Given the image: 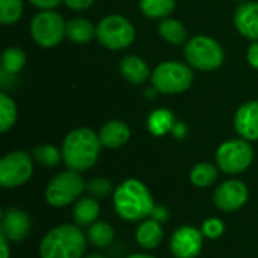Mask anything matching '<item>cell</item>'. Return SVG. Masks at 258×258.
Wrapping results in <instances>:
<instances>
[{
	"label": "cell",
	"mask_w": 258,
	"mask_h": 258,
	"mask_svg": "<svg viewBox=\"0 0 258 258\" xmlns=\"http://www.w3.org/2000/svg\"><path fill=\"white\" fill-rule=\"evenodd\" d=\"M100 136L88 128L80 127L70 132L62 144V157L68 169L83 172L92 168L100 156Z\"/></svg>",
	"instance_id": "obj_1"
},
{
	"label": "cell",
	"mask_w": 258,
	"mask_h": 258,
	"mask_svg": "<svg viewBox=\"0 0 258 258\" xmlns=\"http://www.w3.org/2000/svg\"><path fill=\"white\" fill-rule=\"evenodd\" d=\"M113 206L119 218L132 222L151 216L156 207L148 187L139 180H125L121 183L115 190Z\"/></svg>",
	"instance_id": "obj_2"
},
{
	"label": "cell",
	"mask_w": 258,
	"mask_h": 258,
	"mask_svg": "<svg viewBox=\"0 0 258 258\" xmlns=\"http://www.w3.org/2000/svg\"><path fill=\"white\" fill-rule=\"evenodd\" d=\"M86 249V240L76 225H59L48 231L41 245V258H82Z\"/></svg>",
	"instance_id": "obj_3"
},
{
	"label": "cell",
	"mask_w": 258,
	"mask_h": 258,
	"mask_svg": "<svg viewBox=\"0 0 258 258\" xmlns=\"http://www.w3.org/2000/svg\"><path fill=\"white\" fill-rule=\"evenodd\" d=\"M190 65L177 60H165L151 71V85L157 92L175 95L187 91L194 83Z\"/></svg>",
	"instance_id": "obj_4"
},
{
	"label": "cell",
	"mask_w": 258,
	"mask_h": 258,
	"mask_svg": "<svg viewBox=\"0 0 258 258\" xmlns=\"http://www.w3.org/2000/svg\"><path fill=\"white\" fill-rule=\"evenodd\" d=\"M184 57L190 67L200 71H215L224 63V48L212 36L197 35L184 45Z\"/></svg>",
	"instance_id": "obj_5"
},
{
	"label": "cell",
	"mask_w": 258,
	"mask_h": 258,
	"mask_svg": "<svg viewBox=\"0 0 258 258\" xmlns=\"http://www.w3.org/2000/svg\"><path fill=\"white\" fill-rule=\"evenodd\" d=\"M95 36L103 47L112 51H118L133 44L136 38V30L128 18L112 14L98 21Z\"/></svg>",
	"instance_id": "obj_6"
},
{
	"label": "cell",
	"mask_w": 258,
	"mask_h": 258,
	"mask_svg": "<svg viewBox=\"0 0 258 258\" xmlns=\"http://www.w3.org/2000/svg\"><path fill=\"white\" fill-rule=\"evenodd\" d=\"M30 36L42 48H53L67 38V21L53 11H41L30 21Z\"/></svg>",
	"instance_id": "obj_7"
},
{
	"label": "cell",
	"mask_w": 258,
	"mask_h": 258,
	"mask_svg": "<svg viewBox=\"0 0 258 258\" xmlns=\"http://www.w3.org/2000/svg\"><path fill=\"white\" fill-rule=\"evenodd\" d=\"M85 189L86 184L80 172L73 169L62 171L48 183L45 189V200L53 207H65L76 201Z\"/></svg>",
	"instance_id": "obj_8"
},
{
	"label": "cell",
	"mask_w": 258,
	"mask_h": 258,
	"mask_svg": "<svg viewBox=\"0 0 258 258\" xmlns=\"http://www.w3.org/2000/svg\"><path fill=\"white\" fill-rule=\"evenodd\" d=\"M254 160V150L249 141L230 139L224 142L216 151V162L219 169L225 174H240L246 171Z\"/></svg>",
	"instance_id": "obj_9"
},
{
	"label": "cell",
	"mask_w": 258,
	"mask_h": 258,
	"mask_svg": "<svg viewBox=\"0 0 258 258\" xmlns=\"http://www.w3.org/2000/svg\"><path fill=\"white\" fill-rule=\"evenodd\" d=\"M33 172L32 157L24 151H12L0 160V184L12 189L24 184Z\"/></svg>",
	"instance_id": "obj_10"
},
{
	"label": "cell",
	"mask_w": 258,
	"mask_h": 258,
	"mask_svg": "<svg viewBox=\"0 0 258 258\" xmlns=\"http://www.w3.org/2000/svg\"><path fill=\"white\" fill-rule=\"evenodd\" d=\"M203 231L194 227H181L171 237V252L175 258H195L203 248Z\"/></svg>",
	"instance_id": "obj_11"
},
{
	"label": "cell",
	"mask_w": 258,
	"mask_h": 258,
	"mask_svg": "<svg viewBox=\"0 0 258 258\" xmlns=\"http://www.w3.org/2000/svg\"><path fill=\"white\" fill-rule=\"evenodd\" d=\"M248 201V189L239 180L222 183L215 192V204L222 212H236Z\"/></svg>",
	"instance_id": "obj_12"
},
{
	"label": "cell",
	"mask_w": 258,
	"mask_h": 258,
	"mask_svg": "<svg viewBox=\"0 0 258 258\" xmlns=\"http://www.w3.org/2000/svg\"><path fill=\"white\" fill-rule=\"evenodd\" d=\"M234 128L245 141H258V100L242 104L234 115Z\"/></svg>",
	"instance_id": "obj_13"
},
{
	"label": "cell",
	"mask_w": 258,
	"mask_h": 258,
	"mask_svg": "<svg viewBox=\"0 0 258 258\" xmlns=\"http://www.w3.org/2000/svg\"><path fill=\"white\" fill-rule=\"evenodd\" d=\"M234 26L246 39L258 41V2L240 3L234 12Z\"/></svg>",
	"instance_id": "obj_14"
},
{
	"label": "cell",
	"mask_w": 258,
	"mask_h": 258,
	"mask_svg": "<svg viewBox=\"0 0 258 258\" xmlns=\"http://www.w3.org/2000/svg\"><path fill=\"white\" fill-rule=\"evenodd\" d=\"M2 234L6 236L11 242L23 240L30 230V219L29 216L20 209H9L2 216Z\"/></svg>",
	"instance_id": "obj_15"
},
{
	"label": "cell",
	"mask_w": 258,
	"mask_h": 258,
	"mask_svg": "<svg viewBox=\"0 0 258 258\" xmlns=\"http://www.w3.org/2000/svg\"><path fill=\"white\" fill-rule=\"evenodd\" d=\"M119 73L121 76L133 85H142L147 82L148 77H151V71L147 65V62L135 54L124 56L119 62Z\"/></svg>",
	"instance_id": "obj_16"
},
{
	"label": "cell",
	"mask_w": 258,
	"mask_h": 258,
	"mask_svg": "<svg viewBox=\"0 0 258 258\" xmlns=\"http://www.w3.org/2000/svg\"><path fill=\"white\" fill-rule=\"evenodd\" d=\"M98 136H100V142L103 147L113 150V148H119L128 142L130 128L125 122L118 121V119H112V121H107L101 127Z\"/></svg>",
	"instance_id": "obj_17"
},
{
	"label": "cell",
	"mask_w": 258,
	"mask_h": 258,
	"mask_svg": "<svg viewBox=\"0 0 258 258\" xmlns=\"http://www.w3.org/2000/svg\"><path fill=\"white\" fill-rule=\"evenodd\" d=\"M97 35V26L83 17H76L67 21V38L76 44H86Z\"/></svg>",
	"instance_id": "obj_18"
},
{
	"label": "cell",
	"mask_w": 258,
	"mask_h": 258,
	"mask_svg": "<svg viewBox=\"0 0 258 258\" xmlns=\"http://www.w3.org/2000/svg\"><path fill=\"white\" fill-rule=\"evenodd\" d=\"M163 239V230L160 222L151 219L139 224L136 230V240L145 249H156Z\"/></svg>",
	"instance_id": "obj_19"
},
{
	"label": "cell",
	"mask_w": 258,
	"mask_h": 258,
	"mask_svg": "<svg viewBox=\"0 0 258 258\" xmlns=\"http://www.w3.org/2000/svg\"><path fill=\"white\" fill-rule=\"evenodd\" d=\"M157 32L163 41L172 45H181L187 39V29L180 20L175 18H163L157 27Z\"/></svg>",
	"instance_id": "obj_20"
},
{
	"label": "cell",
	"mask_w": 258,
	"mask_h": 258,
	"mask_svg": "<svg viewBox=\"0 0 258 258\" xmlns=\"http://www.w3.org/2000/svg\"><path fill=\"white\" fill-rule=\"evenodd\" d=\"M148 130L151 132V135L154 136H163L169 132H172L174 125H175V118L174 113L165 107L156 109L154 112L150 113L148 121H147Z\"/></svg>",
	"instance_id": "obj_21"
},
{
	"label": "cell",
	"mask_w": 258,
	"mask_h": 258,
	"mask_svg": "<svg viewBox=\"0 0 258 258\" xmlns=\"http://www.w3.org/2000/svg\"><path fill=\"white\" fill-rule=\"evenodd\" d=\"M100 215V206L94 197L82 198L74 206V219L79 225H92Z\"/></svg>",
	"instance_id": "obj_22"
},
{
	"label": "cell",
	"mask_w": 258,
	"mask_h": 258,
	"mask_svg": "<svg viewBox=\"0 0 258 258\" xmlns=\"http://www.w3.org/2000/svg\"><path fill=\"white\" fill-rule=\"evenodd\" d=\"M141 12L153 20L168 18L175 9V0H139Z\"/></svg>",
	"instance_id": "obj_23"
},
{
	"label": "cell",
	"mask_w": 258,
	"mask_h": 258,
	"mask_svg": "<svg viewBox=\"0 0 258 258\" xmlns=\"http://www.w3.org/2000/svg\"><path fill=\"white\" fill-rule=\"evenodd\" d=\"M26 65V53L20 47H8L2 54V71L5 74H17Z\"/></svg>",
	"instance_id": "obj_24"
},
{
	"label": "cell",
	"mask_w": 258,
	"mask_h": 258,
	"mask_svg": "<svg viewBox=\"0 0 258 258\" xmlns=\"http://www.w3.org/2000/svg\"><path fill=\"white\" fill-rule=\"evenodd\" d=\"M218 178V168L212 163H198L190 171V181L197 187H209Z\"/></svg>",
	"instance_id": "obj_25"
},
{
	"label": "cell",
	"mask_w": 258,
	"mask_h": 258,
	"mask_svg": "<svg viewBox=\"0 0 258 258\" xmlns=\"http://www.w3.org/2000/svg\"><path fill=\"white\" fill-rule=\"evenodd\" d=\"M17 121V104L5 92L0 94V132L6 133Z\"/></svg>",
	"instance_id": "obj_26"
},
{
	"label": "cell",
	"mask_w": 258,
	"mask_h": 258,
	"mask_svg": "<svg viewBox=\"0 0 258 258\" xmlns=\"http://www.w3.org/2000/svg\"><path fill=\"white\" fill-rule=\"evenodd\" d=\"M88 236H89V240L92 242V245H95L97 248H106L115 239L113 228L106 222H94L89 227Z\"/></svg>",
	"instance_id": "obj_27"
},
{
	"label": "cell",
	"mask_w": 258,
	"mask_h": 258,
	"mask_svg": "<svg viewBox=\"0 0 258 258\" xmlns=\"http://www.w3.org/2000/svg\"><path fill=\"white\" fill-rule=\"evenodd\" d=\"M32 157L45 168H54L60 163L62 153L54 145H38L32 151Z\"/></svg>",
	"instance_id": "obj_28"
},
{
	"label": "cell",
	"mask_w": 258,
	"mask_h": 258,
	"mask_svg": "<svg viewBox=\"0 0 258 258\" xmlns=\"http://www.w3.org/2000/svg\"><path fill=\"white\" fill-rule=\"evenodd\" d=\"M23 15V0H0V21L5 26L15 24Z\"/></svg>",
	"instance_id": "obj_29"
},
{
	"label": "cell",
	"mask_w": 258,
	"mask_h": 258,
	"mask_svg": "<svg viewBox=\"0 0 258 258\" xmlns=\"http://www.w3.org/2000/svg\"><path fill=\"white\" fill-rule=\"evenodd\" d=\"M86 190L94 198H106L112 192V184L107 178H92L86 183Z\"/></svg>",
	"instance_id": "obj_30"
},
{
	"label": "cell",
	"mask_w": 258,
	"mask_h": 258,
	"mask_svg": "<svg viewBox=\"0 0 258 258\" xmlns=\"http://www.w3.org/2000/svg\"><path fill=\"white\" fill-rule=\"evenodd\" d=\"M224 222L221 219H216V218H212V219H207L204 224H203V234L204 237L210 239V240H215L218 237H221L224 234Z\"/></svg>",
	"instance_id": "obj_31"
},
{
	"label": "cell",
	"mask_w": 258,
	"mask_h": 258,
	"mask_svg": "<svg viewBox=\"0 0 258 258\" xmlns=\"http://www.w3.org/2000/svg\"><path fill=\"white\" fill-rule=\"evenodd\" d=\"M246 59H248V63L252 68L258 70V41H252V44L248 47Z\"/></svg>",
	"instance_id": "obj_32"
},
{
	"label": "cell",
	"mask_w": 258,
	"mask_h": 258,
	"mask_svg": "<svg viewBox=\"0 0 258 258\" xmlns=\"http://www.w3.org/2000/svg\"><path fill=\"white\" fill-rule=\"evenodd\" d=\"M35 8L41 9V11H47V9H54L56 6H59L63 0H29Z\"/></svg>",
	"instance_id": "obj_33"
},
{
	"label": "cell",
	"mask_w": 258,
	"mask_h": 258,
	"mask_svg": "<svg viewBox=\"0 0 258 258\" xmlns=\"http://www.w3.org/2000/svg\"><path fill=\"white\" fill-rule=\"evenodd\" d=\"M63 3L74 11H85L89 6H92L94 0H63Z\"/></svg>",
	"instance_id": "obj_34"
},
{
	"label": "cell",
	"mask_w": 258,
	"mask_h": 258,
	"mask_svg": "<svg viewBox=\"0 0 258 258\" xmlns=\"http://www.w3.org/2000/svg\"><path fill=\"white\" fill-rule=\"evenodd\" d=\"M151 218H153L154 221L163 224V222H166V221L169 219V212H168V209L163 207V206H156L154 210H153V213H151Z\"/></svg>",
	"instance_id": "obj_35"
},
{
	"label": "cell",
	"mask_w": 258,
	"mask_h": 258,
	"mask_svg": "<svg viewBox=\"0 0 258 258\" xmlns=\"http://www.w3.org/2000/svg\"><path fill=\"white\" fill-rule=\"evenodd\" d=\"M171 133L175 138H184V135H186V125L183 122H175V125H174V128H172Z\"/></svg>",
	"instance_id": "obj_36"
},
{
	"label": "cell",
	"mask_w": 258,
	"mask_h": 258,
	"mask_svg": "<svg viewBox=\"0 0 258 258\" xmlns=\"http://www.w3.org/2000/svg\"><path fill=\"white\" fill-rule=\"evenodd\" d=\"M0 246H2V258H9V245L6 236L0 234Z\"/></svg>",
	"instance_id": "obj_37"
},
{
	"label": "cell",
	"mask_w": 258,
	"mask_h": 258,
	"mask_svg": "<svg viewBox=\"0 0 258 258\" xmlns=\"http://www.w3.org/2000/svg\"><path fill=\"white\" fill-rule=\"evenodd\" d=\"M127 258H154V257L147 255V254H133V255H130V257H127Z\"/></svg>",
	"instance_id": "obj_38"
},
{
	"label": "cell",
	"mask_w": 258,
	"mask_h": 258,
	"mask_svg": "<svg viewBox=\"0 0 258 258\" xmlns=\"http://www.w3.org/2000/svg\"><path fill=\"white\" fill-rule=\"evenodd\" d=\"M86 258H106V257H103V255H98V254H94V255H89V257H86Z\"/></svg>",
	"instance_id": "obj_39"
},
{
	"label": "cell",
	"mask_w": 258,
	"mask_h": 258,
	"mask_svg": "<svg viewBox=\"0 0 258 258\" xmlns=\"http://www.w3.org/2000/svg\"><path fill=\"white\" fill-rule=\"evenodd\" d=\"M234 2H239V3H245V2H249V0H234Z\"/></svg>",
	"instance_id": "obj_40"
}]
</instances>
